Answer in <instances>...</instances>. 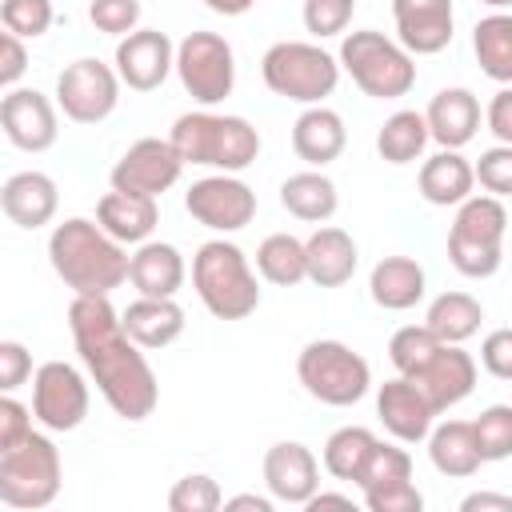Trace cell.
I'll use <instances>...</instances> for the list:
<instances>
[{"instance_id": "6da1fadb", "label": "cell", "mask_w": 512, "mask_h": 512, "mask_svg": "<svg viewBox=\"0 0 512 512\" xmlns=\"http://www.w3.org/2000/svg\"><path fill=\"white\" fill-rule=\"evenodd\" d=\"M68 332L108 408L124 420L152 416L160 400L156 372L144 360V348L124 332V320L108 304V296H72Z\"/></svg>"}, {"instance_id": "7a4b0ae2", "label": "cell", "mask_w": 512, "mask_h": 512, "mask_svg": "<svg viewBox=\"0 0 512 512\" xmlns=\"http://www.w3.org/2000/svg\"><path fill=\"white\" fill-rule=\"evenodd\" d=\"M124 248L128 244L108 236L100 228V220H84V216H68L48 236L52 272L76 296H108L112 288H120L128 280V264H132V256Z\"/></svg>"}, {"instance_id": "3957f363", "label": "cell", "mask_w": 512, "mask_h": 512, "mask_svg": "<svg viewBox=\"0 0 512 512\" xmlns=\"http://www.w3.org/2000/svg\"><path fill=\"white\" fill-rule=\"evenodd\" d=\"M168 140L184 164H200L216 172H244L260 156V132L244 116L208 112V108L176 116Z\"/></svg>"}, {"instance_id": "277c9868", "label": "cell", "mask_w": 512, "mask_h": 512, "mask_svg": "<svg viewBox=\"0 0 512 512\" xmlns=\"http://www.w3.org/2000/svg\"><path fill=\"white\" fill-rule=\"evenodd\" d=\"M192 288L216 320H244L260 308L256 272L232 240H204L192 256Z\"/></svg>"}, {"instance_id": "5b68a950", "label": "cell", "mask_w": 512, "mask_h": 512, "mask_svg": "<svg viewBox=\"0 0 512 512\" xmlns=\"http://www.w3.org/2000/svg\"><path fill=\"white\" fill-rule=\"evenodd\" d=\"M336 60L352 76V84L364 96H372V100H400L416 84V60H412V52L400 40H392V36H384L376 28L344 32Z\"/></svg>"}, {"instance_id": "8992f818", "label": "cell", "mask_w": 512, "mask_h": 512, "mask_svg": "<svg viewBox=\"0 0 512 512\" xmlns=\"http://www.w3.org/2000/svg\"><path fill=\"white\" fill-rule=\"evenodd\" d=\"M504 232H508V212L500 196H468L456 204V220L448 228V260L460 276L468 280H488L500 272L504 260Z\"/></svg>"}, {"instance_id": "52a82bcc", "label": "cell", "mask_w": 512, "mask_h": 512, "mask_svg": "<svg viewBox=\"0 0 512 512\" xmlns=\"http://www.w3.org/2000/svg\"><path fill=\"white\" fill-rule=\"evenodd\" d=\"M260 76L268 92L296 104H324L340 84V60L312 40H280L264 52Z\"/></svg>"}, {"instance_id": "ba28073f", "label": "cell", "mask_w": 512, "mask_h": 512, "mask_svg": "<svg viewBox=\"0 0 512 512\" xmlns=\"http://www.w3.org/2000/svg\"><path fill=\"white\" fill-rule=\"evenodd\" d=\"M296 376L304 392L328 408L360 404L372 388V368L344 340H308L296 356Z\"/></svg>"}, {"instance_id": "9c48e42d", "label": "cell", "mask_w": 512, "mask_h": 512, "mask_svg": "<svg viewBox=\"0 0 512 512\" xmlns=\"http://www.w3.org/2000/svg\"><path fill=\"white\" fill-rule=\"evenodd\" d=\"M60 476V448L36 428L0 452V500L16 512L48 508L60 492Z\"/></svg>"}, {"instance_id": "30bf717a", "label": "cell", "mask_w": 512, "mask_h": 512, "mask_svg": "<svg viewBox=\"0 0 512 512\" xmlns=\"http://www.w3.org/2000/svg\"><path fill=\"white\" fill-rule=\"evenodd\" d=\"M176 76L200 108H212V104L228 100L232 88H236L232 44L220 32H188L176 44Z\"/></svg>"}, {"instance_id": "8fae6325", "label": "cell", "mask_w": 512, "mask_h": 512, "mask_svg": "<svg viewBox=\"0 0 512 512\" xmlns=\"http://www.w3.org/2000/svg\"><path fill=\"white\" fill-rule=\"evenodd\" d=\"M120 72L116 64H104L96 56L72 60L56 76V104L72 124H100L120 104Z\"/></svg>"}, {"instance_id": "7c38bea8", "label": "cell", "mask_w": 512, "mask_h": 512, "mask_svg": "<svg viewBox=\"0 0 512 512\" xmlns=\"http://www.w3.org/2000/svg\"><path fill=\"white\" fill-rule=\"evenodd\" d=\"M88 380L68 360H48L32 372V412L48 432H72L88 416Z\"/></svg>"}, {"instance_id": "4fadbf2b", "label": "cell", "mask_w": 512, "mask_h": 512, "mask_svg": "<svg viewBox=\"0 0 512 512\" xmlns=\"http://www.w3.org/2000/svg\"><path fill=\"white\" fill-rule=\"evenodd\" d=\"M184 208L196 224L212 232H240L256 216V192L236 172H216L192 180V188L184 192Z\"/></svg>"}, {"instance_id": "5bb4252c", "label": "cell", "mask_w": 512, "mask_h": 512, "mask_svg": "<svg viewBox=\"0 0 512 512\" xmlns=\"http://www.w3.org/2000/svg\"><path fill=\"white\" fill-rule=\"evenodd\" d=\"M184 172L180 152L172 148V140L160 136H144L136 144H128V152L112 164L108 180L120 192H136V196H164Z\"/></svg>"}, {"instance_id": "9a60e30c", "label": "cell", "mask_w": 512, "mask_h": 512, "mask_svg": "<svg viewBox=\"0 0 512 512\" xmlns=\"http://www.w3.org/2000/svg\"><path fill=\"white\" fill-rule=\"evenodd\" d=\"M112 64L132 92H152L168 80V72H176V44L160 28H136L116 40Z\"/></svg>"}, {"instance_id": "2e32d148", "label": "cell", "mask_w": 512, "mask_h": 512, "mask_svg": "<svg viewBox=\"0 0 512 512\" xmlns=\"http://www.w3.org/2000/svg\"><path fill=\"white\" fill-rule=\"evenodd\" d=\"M56 108L60 104H52L36 88H8L0 100V128L8 144H16L20 152H48L60 136Z\"/></svg>"}, {"instance_id": "e0dca14e", "label": "cell", "mask_w": 512, "mask_h": 512, "mask_svg": "<svg viewBox=\"0 0 512 512\" xmlns=\"http://www.w3.org/2000/svg\"><path fill=\"white\" fill-rule=\"evenodd\" d=\"M376 416L396 444H420V440H428L440 412L432 408V400L424 396V388L416 380L392 376L376 392Z\"/></svg>"}, {"instance_id": "ac0fdd59", "label": "cell", "mask_w": 512, "mask_h": 512, "mask_svg": "<svg viewBox=\"0 0 512 512\" xmlns=\"http://www.w3.org/2000/svg\"><path fill=\"white\" fill-rule=\"evenodd\" d=\"M392 20H396V40L412 56H436L452 44V28H456L452 0H392Z\"/></svg>"}, {"instance_id": "d6986e66", "label": "cell", "mask_w": 512, "mask_h": 512, "mask_svg": "<svg viewBox=\"0 0 512 512\" xmlns=\"http://www.w3.org/2000/svg\"><path fill=\"white\" fill-rule=\"evenodd\" d=\"M264 484L280 504H308L320 492V460L300 440H280L264 452Z\"/></svg>"}, {"instance_id": "ffe728a7", "label": "cell", "mask_w": 512, "mask_h": 512, "mask_svg": "<svg viewBox=\"0 0 512 512\" xmlns=\"http://www.w3.org/2000/svg\"><path fill=\"white\" fill-rule=\"evenodd\" d=\"M408 380H416L424 388V396L432 400L436 412H448V408H456L460 400L472 396V388H476V360L460 344H440L436 356L416 376H408Z\"/></svg>"}, {"instance_id": "44dd1931", "label": "cell", "mask_w": 512, "mask_h": 512, "mask_svg": "<svg viewBox=\"0 0 512 512\" xmlns=\"http://www.w3.org/2000/svg\"><path fill=\"white\" fill-rule=\"evenodd\" d=\"M0 208L4 216L16 224V228H44L56 208H60V192H56V180L48 172H16L4 180L0 188Z\"/></svg>"}, {"instance_id": "7402d4cb", "label": "cell", "mask_w": 512, "mask_h": 512, "mask_svg": "<svg viewBox=\"0 0 512 512\" xmlns=\"http://www.w3.org/2000/svg\"><path fill=\"white\" fill-rule=\"evenodd\" d=\"M424 120L440 148H464L480 132V100L472 88H440L428 100Z\"/></svg>"}, {"instance_id": "603a6c76", "label": "cell", "mask_w": 512, "mask_h": 512, "mask_svg": "<svg viewBox=\"0 0 512 512\" xmlns=\"http://www.w3.org/2000/svg\"><path fill=\"white\" fill-rule=\"evenodd\" d=\"M348 144V128L340 120V112L324 108V104H308L296 124H292V152L308 164V168H324L332 164Z\"/></svg>"}, {"instance_id": "cb8c5ba5", "label": "cell", "mask_w": 512, "mask_h": 512, "mask_svg": "<svg viewBox=\"0 0 512 512\" xmlns=\"http://www.w3.org/2000/svg\"><path fill=\"white\" fill-rule=\"evenodd\" d=\"M304 248H308V280L316 288H340V284H348L352 272H356V264H360L356 240L344 228H336V224H320L304 240Z\"/></svg>"}, {"instance_id": "d4e9b609", "label": "cell", "mask_w": 512, "mask_h": 512, "mask_svg": "<svg viewBox=\"0 0 512 512\" xmlns=\"http://www.w3.org/2000/svg\"><path fill=\"white\" fill-rule=\"evenodd\" d=\"M184 256L176 244L168 240H144L136 244L132 252V264H128V280L140 296H176L184 288Z\"/></svg>"}, {"instance_id": "484cf974", "label": "cell", "mask_w": 512, "mask_h": 512, "mask_svg": "<svg viewBox=\"0 0 512 512\" xmlns=\"http://www.w3.org/2000/svg\"><path fill=\"white\" fill-rule=\"evenodd\" d=\"M416 184H420V196H424L428 204H436V208H456V204H464V200L472 196V188H476V168H472V160L460 156V148H440L436 156H428V160L420 164Z\"/></svg>"}, {"instance_id": "4316f807", "label": "cell", "mask_w": 512, "mask_h": 512, "mask_svg": "<svg viewBox=\"0 0 512 512\" xmlns=\"http://www.w3.org/2000/svg\"><path fill=\"white\" fill-rule=\"evenodd\" d=\"M96 220L108 236H116L120 244H144L152 240L156 232V220H160V208H156V196H136V192H104L100 204H96Z\"/></svg>"}, {"instance_id": "83f0119b", "label": "cell", "mask_w": 512, "mask_h": 512, "mask_svg": "<svg viewBox=\"0 0 512 512\" xmlns=\"http://www.w3.org/2000/svg\"><path fill=\"white\" fill-rule=\"evenodd\" d=\"M120 320H124V332L144 352L148 348H168L184 332V308L176 304V296H136L120 312Z\"/></svg>"}, {"instance_id": "f1b7e54d", "label": "cell", "mask_w": 512, "mask_h": 512, "mask_svg": "<svg viewBox=\"0 0 512 512\" xmlns=\"http://www.w3.org/2000/svg\"><path fill=\"white\" fill-rule=\"evenodd\" d=\"M428 276L412 256H384L368 276V292L384 312H408L424 300Z\"/></svg>"}, {"instance_id": "f546056e", "label": "cell", "mask_w": 512, "mask_h": 512, "mask_svg": "<svg viewBox=\"0 0 512 512\" xmlns=\"http://www.w3.org/2000/svg\"><path fill=\"white\" fill-rule=\"evenodd\" d=\"M428 460L440 476H476L484 456H480V444H476V432H472V420H444V424H432L428 432Z\"/></svg>"}, {"instance_id": "4dcf8cb0", "label": "cell", "mask_w": 512, "mask_h": 512, "mask_svg": "<svg viewBox=\"0 0 512 512\" xmlns=\"http://www.w3.org/2000/svg\"><path fill=\"white\" fill-rule=\"evenodd\" d=\"M280 204L288 208V216H296L304 224H324L336 216L340 192H336L332 176H324L320 168H308V172H292L280 184Z\"/></svg>"}, {"instance_id": "1f68e13d", "label": "cell", "mask_w": 512, "mask_h": 512, "mask_svg": "<svg viewBox=\"0 0 512 512\" xmlns=\"http://www.w3.org/2000/svg\"><path fill=\"white\" fill-rule=\"evenodd\" d=\"M376 444H380V440H376L372 428H360V424H344V428H336V432L324 440V452H320L324 472L336 476V480L360 484V476H364V468H368Z\"/></svg>"}, {"instance_id": "d6a6232c", "label": "cell", "mask_w": 512, "mask_h": 512, "mask_svg": "<svg viewBox=\"0 0 512 512\" xmlns=\"http://www.w3.org/2000/svg\"><path fill=\"white\" fill-rule=\"evenodd\" d=\"M428 140H432V132H428L424 112L400 108V112H392V116L380 124V132H376V152H380V160H388V164L400 168V164H416V160L424 156Z\"/></svg>"}, {"instance_id": "836d02e7", "label": "cell", "mask_w": 512, "mask_h": 512, "mask_svg": "<svg viewBox=\"0 0 512 512\" xmlns=\"http://www.w3.org/2000/svg\"><path fill=\"white\" fill-rule=\"evenodd\" d=\"M256 272L276 288H296L308 280V248L292 232H272L256 248Z\"/></svg>"}, {"instance_id": "e575fe53", "label": "cell", "mask_w": 512, "mask_h": 512, "mask_svg": "<svg viewBox=\"0 0 512 512\" xmlns=\"http://www.w3.org/2000/svg\"><path fill=\"white\" fill-rule=\"evenodd\" d=\"M424 324L444 340V344H464L480 332L484 324V304L472 296V292H440L432 304H428V316Z\"/></svg>"}, {"instance_id": "d590c367", "label": "cell", "mask_w": 512, "mask_h": 512, "mask_svg": "<svg viewBox=\"0 0 512 512\" xmlns=\"http://www.w3.org/2000/svg\"><path fill=\"white\" fill-rule=\"evenodd\" d=\"M472 52L488 80L512 84V16L508 12L480 16L472 28Z\"/></svg>"}, {"instance_id": "8d00e7d4", "label": "cell", "mask_w": 512, "mask_h": 512, "mask_svg": "<svg viewBox=\"0 0 512 512\" xmlns=\"http://www.w3.org/2000/svg\"><path fill=\"white\" fill-rule=\"evenodd\" d=\"M440 344H444V340H440L428 324H404V328H396L392 340H388V360H392V368H396L400 376H416V372L436 356Z\"/></svg>"}, {"instance_id": "74e56055", "label": "cell", "mask_w": 512, "mask_h": 512, "mask_svg": "<svg viewBox=\"0 0 512 512\" xmlns=\"http://www.w3.org/2000/svg\"><path fill=\"white\" fill-rule=\"evenodd\" d=\"M472 432H476V444H480L484 464L508 460L512 456V404H488L472 420Z\"/></svg>"}, {"instance_id": "f35d334b", "label": "cell", "mask_w": 512, "mask_h": 512, "mask_svg": "<svg viewBox=\"0 0 512 512\" xmlns=\"http://www.w3.org/2000/svg\"><path fill=\"white\" fill-rule=\"evenodd\" d=\"M168 508L172 512H216L224 508V492L212 476L204 472H192V476H180L168 492Z\"/></svg>"}, {"instance_id": "ab89813d", "label": "cell", "mask_w": 512, "mask_h": 512, "mask_svg": "<svg viewBox=\"0 0 512 512\" xmlns=\"http://www.w3.org/2000/svg\"><path fill=\"white\" fill-rule=\"evenodd\" d=\"M0 20L8 32L36 40L52 28V0H4L0 4Z\"/></svg>"}, {"instance_id": "60d3db41", "label": "cell", "mask_w": 512, "mask_h": 512, "mask_svg": "<svg viewBox=\"0 0 512 512\" xmlns=\"http://www.w3.org/2000/svg\"><path fill=\"white\" fill-rule=\"evenodd\" d=\"M408 476H412V456H408L404 448H396V444H384V440H380L356 488L364 492V488H380V484H392V480H408Z\"/></svg>"}, {"instance_id": "b9f144b4", "label": "cell", "mask_w": 512, "mask_h": 512, "mask_svg": "<svg viewBox=\"0 0 512 512\" xmlns=\"http://www.w3.org/2000/svg\"><path fill=\"white\" fill-rule=\"evenodd\" d=\"M476 168V184L488 192V196H512V144H492L480 152V160L472 164Z\"/></svg>"}, {"instance_id": "7bdbcfd3", "label": "cell", "mask_w": 512, "mask_h": 512, "mask_svg": "<svg viewBox=\"0 0 512 512\" xmlns=\"http://www.w3.org/2000/svg\"><path fill=\"white\" fill-rule=\"evenodd\" d=\"M356 0H304V28L324 40V36H340L352 24Z\"/></svg>"}, {"instance_id": "ee69618b", "label": "cell", "mask_w": 512, "mask_h": 512, "mask_svg": "<svg viewBox=\"0 0 512 512\" xmlns=\"http://www.w3.org/2000/svg\"><path fill=\"white\" fill-rule=\"evenodd\" d=\"M364 508L368 512H420L424 508V492L408 480H392L380 488H364Z\"/></svg>"}, {"instance_id": "f6af8a7d", "label": "cell", "mask_w": 512, "mask_h": 512, "mask_svg": "<svg viewBox=\"0 0 512 512\" xmlns=\"http://www.w3.org/2000/svg\"><path fill=\"white\" fill-rule=\"evenodd\" d=\"M88 20H92L96 32L128 36L140 24V0H92L88 4Z\"/></svg>"}, {"instance_id": "bcb514c9", "label": "cell", "mask_w": 512, "mask_h": 512, "mask_svg": "<svg viewBox=\"0 0 512 512\" xmlns=\"http://www.w3.org/2000/svg\"><path fill=\"white\" fill-rule=\"evenodd\" d=\"M32 420H36V412L28 404H20L12 392H4L0 396V452L12 448V444H20L32 432Z\"/></svg>"}, {"instance_id": "7dc6e473", "label": "cell", "mask_w": 512, "mask_h": 512, "mask_svg": "<svg viewBox=\"0 0 512 512\" xmlns=\"http://www.w3.org/2000/svg\"><path fill=\"white\" fill-rule=\"evenodd\" d=\"M480 364L496 380H512V328H496L480 344Z\"/></svg>"}, {"instance_id": "c3c4849f", "label": "cell", "mask_w": 512, "mask_h": 512, "mask_svg": "<svg viewBox=\"0 0 512 512\" xmlns=\"http://www.w3.org/2000/svg\"><path fill=\"white\" fill-rule=\"evenodd\" d=\"M32 376V356L20 340H0V388L16 392Z\"/></svg>"}, {"instance_id": "681fc988", "label": "cell", "mask_w": 512, "mask_h": 512, "mask_svg": "<svg viewBox=\"0 0 512 512\" xmlns=\"http://www.w3.org/2000/svg\"><path fill=\"white\" fill-rule=\"evenodd\" d=\"M24 68H28V52H24V36H16V32H0V84H4V92L8 88H16V80L24 76Z\"/></svg>"}, {"instance_id": "f907efd6", "label": "cell", "mask_w": 512, "mask_h": 512, "mask_svg": "<svg viewBox=\"0 0 512 512\" xmlns=\"http://www.w3.org/2000/svg\"><path fill=\"white\" fill-rule=\"evenodd\" d=\"M484 124H488V132L496 136V144H512V84H504V88L488 100Z\"/></svg>"}, {"instance_id": "816d5d0a", "label": "cell", "mask_w": 512, "mask_h": 512, "mask_svg": "<svg viewBox=\"0 0 512 512\" xmlns=\"http://www.w3.org/2000/svg\"><path fill=\"white\" fill-rule=\"evenodd\" d=\"M460 512H512V496H504V492H468L460 500Z\"/></svg>"}, {"instance_id": "f5cc1de1", "label": "cell", "mask_w": 512, "mask_h": 512, "mask_svg": "<svg viewBox=\"0 0 512 512\" xmlns=\"http://www.w3.org/2000/svg\"><path fill=\"white\" fill-rule=\"evenodd\" d=\"M224 508H228V512H240V508H252V512H272V508H276V496H272V492H268V496H256V492H240V496L224 500Z\"/></svg>"}, {"instance_id": "db71d44e", "label": "cell", "mask_w": 512, "mask_h": 512, "mask_svg": "<svg viewBox=\"0 0 512 512\" xmlns=\"http://www.w3.org/2000/svg\"><path fill=\"white\" fill-rule=\"evenodd\" d=\"M256 0H204V8H212L216 16H244Z\"/></svg>"}, {"instance_id": "11a10c76", "label": "cell", "mask_w": 512, "mask_h": 512, "mask_svg": "<svg viewBox=\"0 0 512 512\" xmlns=\"http://www.w3.org/2000/svg\"><path fill=\"white\" fill-rule=\"evenodd\" d=\"M332 504H336V508H352V496H348V492H316L304 508H332Z\"/></svg>"}, {"instance_id": "9f6ffc18", "label": "cell", "mask_w": 512, "mask_h": 512, "mask_svg": "<svg viewBox=\"0 0 512 512\" xmlns=\"http://www.w3.org/2000/svg\"><path fill=\"white\" fill-rule=\"evenodd\" d=\"M480 4H488V8H496V12H504L512 0H480Z\"/></svg>"}]
</instances>
